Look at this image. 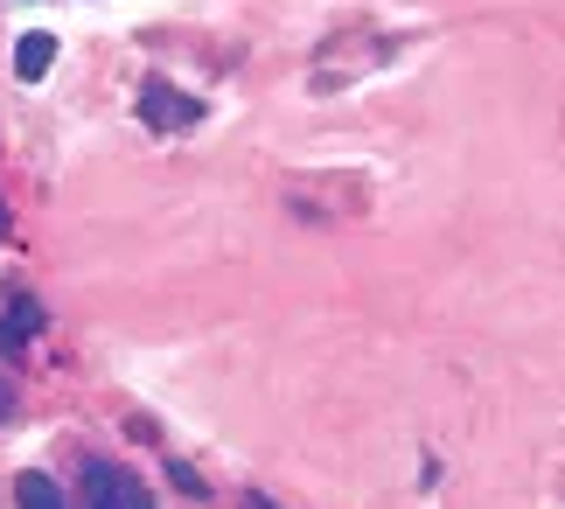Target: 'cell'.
<instances>
[{
  "mask_svg": "<svg viewBox=\"0 0 565 509\" xmlns=\"http://www.w3.org/2000/svg\"><path fill=\"white\" fill-rule=\"evenodd\" d=\"M140 119L154 126V132H182V126L203 119V105H195V98H175L168 84H147V92H140Z\"/></svg>",
  "mask_w": 565,
  "mask_h": 509,
  "instance_id": "3957f363",
  "label": "cell"
},
{
  "mask_svg": "<svg viewBox=\"0 0 565 509\" xmlns=\"http://www.w3.org/2000/svg\"><path fill=\"white\" fill-rule=\"evenodd\" d=\"M168 481H175L182 496H210V481H195V468H182V460H175V468H168Z\"/></svg>",
  "mask_w": 565,
  "mask_h": 509,
  "instance_id": "8992f818",
  "label": "cell"
},
{
  "mask_svg": "<svg viewBox=\"0 0 565 509\" xmlns=\"http://www.w3.org/2000/svg\"><path fill=\"white\" fill-rule=\"evenodd\" d=\"M8 412H14V384H8V378H0V418H8Z\"/></svg>",
  "mask_w": 565,
  "mask_h": 509,
  "instance_id": "52a82bcc",
  "label": "cell"
},
{
  "mask_svg": "<svg viewBox=\"0 0 565 509\" xmlns=\"http://www.w3.org/2000/svg\"><path fill=\"white\" fill-rule=\"evenodd\" d=\"M14 502L21 509H63V489L42 468H29V475H14Z\"/></svg>",
  "mask_w": 565,
  "mask_h": 509,
  "instance_id": "5b68a950",
  "label": "cell"
},
{
  "mask_svg": "<svg viewBox=\"0 0 565 509\" xmlns=\"http://www.w3.org/2000/svg\"><path fill=\"white\" fill-rule=\"evenodd\" d=\"M35 328H42V300L29 294V286H8V307H0V349L21 357V349L35 342Z\"/></svg>",
  "mask_w": 565,
  "mask_h": 509,
  "instance_id": "7a4b0ae2",
  "label": "cell"
},
{
  "mask_svg": "<svg viewBox=\"0 0 565 509\" xmlns=\"http://www.w3.org/2000/svg\"><path fill=\"white\" fill-rule=\"evenodd\" d=\"M84 502L92 509H154V489H147L140 475L113 468V460H92V468H84Z\"/></svg>",
  "mask_w": 565,
  "mask_h": 509,
  "instance_id": "6da1fadb",
  "label": "cell"
},
{
  "mask_svg": "<svg viewBox=\"0 0 565 509\" xmlns=\"http://www.w3.org/2000/svg\"><path fill=\"white\" fill-rule=\"evenodd\" d=\"M50 63H56V35H42V29H29V35L14 42V77H21V84L50 77Z\"/></svg>",
  "mask_w": 565,
  "mask_h": 509,
  "instance_id": "277c9868",
  "label": "cell"
}]
</instances>
